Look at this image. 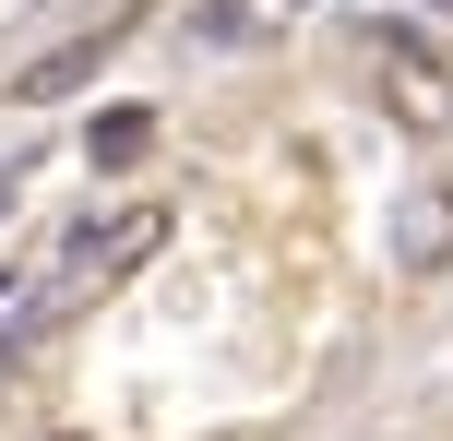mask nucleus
I'll use <instances>...</instances> for the list:
<instances>
[{
    "mask_svg": "<svg viewBox=\"0 0 453 441\" xmlns=\"http://www.w3.org/2000/svg\"><path fill=\"white\" fill-rule=\"evenodd\" d=\"M430 12H441V24H453V0H430Z\"/></svg>",
    "mask_w": 453,
    "mask_h": 441,
    "instance_id": "6e6552de",
    "label": "nucleus"
},
{
    "mask_svg": "<svg viewBox=\"0 0 453 441\" xmlns=\"http://www.w3.org/2000/svg\"><path fill=\"white\" fill-rule=\"evenodd\" d=\"M250 12H263V0H191V36L203 48H250Z\"/></svg>",
    "mask_w": 453,
    "mask_h": 441,
    "instance_id": "39448f33",
    "label": "nucleus"
},
{
    "mask_svg": "<svg viewBox=\"0 0 453 441\" xmlns=\"http://www.w3.org/2000/svg\"><path fill=\"white\" fill-rule=\"evenodd\" d=\"M382 251H394V275H418V286L453 275V179H406L394 191V239Z\"/></svg>",
    "mask_w": 453,
    "mask_h": 441,
    "instance_id": "f03ea898",
    "label": "nucleus"
},
{
    "mask_svg": "<svg viewBox=\"0 0 453 441\" xmlns=\"http://www.w3.org/2000/svg\"><path fill=\"white\" fill-rule=\"evenodd\" d=\"M143 12H156V0H119V12H96L84 36H60V48H36V60L12 72V108H60V95H84L96 72L119 60V48L143 36Z\"/></svg>",
    "mask_w": 453,
    "mask_h": 441,
    "instance_id": "f257e3e1",
    "label": "nucleus"
},
{
    "mask_svg": "<svg viewBox=\"0 0 453 441\" xmlns=\"http://www.w3.org/2000/svg\"><path fill=\"white\" fill-rule=\"evenodd\" d=\"M24 441H84V430H24Z\"/></svg>",
    "mask_w": 453,
    "mask_h": 441,
    "instance_id": "0eeeda50",
    "label": "nucleus"
},
{
    "mask_svg": "<svg viewBox=\"0 0 453 441\" xmlns=\"http://www.w3.org/2000/svg\"><path fill=\"white\" fill-rule=\"evenodd\" d=\"M156 156V108H96L84 119V167H143Z\"/></svg>",
    "mask_w": 453,
    "mask_h": 441,
    "instance_id": "20e7f679",
    "label": "nucleus"
},
{
    "mask_svg": "<svg viewBox=\"0 0 453 441\" xmlns=\"http://www.w3.org/2000/svg\"><path fill=\"white\" fill-rule=\"evenodd\" d=\"M167 227H180V215H167V203H132V215H108V251H96L84 275L108 286V275H132V262H156V239H167Z\"/></svg>",
    "mask_w": 453,
    "mask_h": 441,
    "instance_id": "7ed1b4c3",
    "label": "nucleus"
},
{
    "mask_svg": "<svg viewBox=\"0 0 453 441\" xmlns=\"http://www.w3.org/2000/svg\"><path fill=\"white\" fill-rule=\"evenodd\" d=\"M36 156H48V143H12V156H0V227H12V203H24V179H36Z\"/></svg>",
    "mask_w": 453,
    "mask_h": 441,
    "instance_id": "423d86ee",
    "label": "nucleus"
}]
</instances>
